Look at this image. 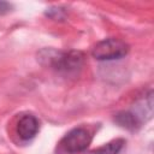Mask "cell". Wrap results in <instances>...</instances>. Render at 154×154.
<instances>
[{
    "mask_svg": "<svg viewBox=\"0 0 154 154\" xmlns=\"http://www.w3.org/2000/svg\"><path fill=\"white\" fill-rule=\"evenodd\" d=\"M91 138H93V135L87 128L78 126L70 130L61 138L59 144L63 152L69 154H75V153L84 152L89 147Z\"/></svg>",
    "mask_w": 154,
    "mask_h": 154,
    "instance_id": "3957f363",
    "label": "cell"
},
{
    "mask_svg": "<svg viewBox=\"0 0 154 154\" xmlns=\"http://www.w3.org/2000/svg\"><path fill=\"white\" fill-rule=\"evenodd\" d=\"M129 52V45L119 38L109 37L99 41L91 49V55L96 60H114L125 57Z\"/></svg>",
    "mask_w": 154,
    "mask_h": 154,
    "instance_id": "7a4b0ae2",
    "label": "cell"
},
{
    "mask_svg": "<svg viewBox=\"0 0 154 154\" xmlns=\"http://www.w3.org/2000/svg\"><path fill=\"white\" fill-rule=\"evenodd\" d=\"M40 123L37 118L32 114H24L19 118L17 123V135L23 141H29L36 136L38 132Z\"/></svg>",
    "mask_w": 154,
    "mask_h": 154,
    "instance_id": "277c9868",
    "label": "cell"
},
{
    "mask_svg": "<svg viewBox=\"0 0 154 154\" xmlns=\"http://www.w3.org/2000/svg\"><path fill=\"white\" fill-rule=\"evenodd\" d=\"M114 122L124 128V129H128V130H136L141 126L142 124V120L141 118L132 111H120L118 112L116 116H114Z\"/></svg>",
    "mask_w": 154,
    "mask_h": 154,
    "instance_id": "5b68a950",
    "label": "cell"
},
{
    "mask_svg": "<svg viewBox=\"0 0 154 154\" xmlns=\"http://www.w3.org/2000/svg\"><path fill=\"white\" fill-rule=\"evenodd\" d=\"M12 8V5L10 2L6 1H0V14H5L7 12H10Z\"/></svg>",
    "mask_w": 154,
    "mask_h": 154,
    "instance_id": "52a82bcc",
    "label": "cell"
},
{
    "mask_svg": "<svg viewBox=\"0 0 154 154\" xmlns=\"http://www.w3.org/2000/svg\"><path fill=\"white\" fill-rule=\"evenodd\" d=\"M38 60L43 66L64 76L77 75L84 64V54L79 51H57L45 48L38 52Z\"/></svg>",
    "mask_w": 154,
    "mask_h": 154,
    "instance_id": "6da1fadb",
    "label": "cell"
},
{
    "mask_svg": "<svg viewBox=\"0 0 154 154\" xmlns=\"http://www.w3.org/2000/svg\"><path fill=\"white\" fill-rule=\"evenodd\" d=\"M125 141L122 140V138H117V140H113L94 150H91L89 154H118L120 152V149L123 148Z\"/></svg>",
    "mask_w": 154,
    "mask_h": 154,
    "instance_id": "8992f818",
    "label": "cell"
}]
</instances>
